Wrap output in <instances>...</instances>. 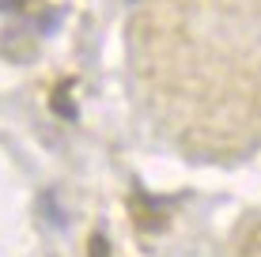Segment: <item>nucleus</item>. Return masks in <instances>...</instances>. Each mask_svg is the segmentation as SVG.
<instances>
[{
    "label": "nucleus",
    "instance_id": "obj_1",
    "mask_svg": "<svg viewBox=\"0 0 261 257\" xmlns=\"http://www.w3.org/2000/svg\"><path fill=\"white\" fill-rule=\"evenodd\" d=\"M91 250H95V257H106V242H102V235H95V238H91Z\"/></svg>",
    "mask_w": 261,
    "mask_h": 257
}]
</instances>
